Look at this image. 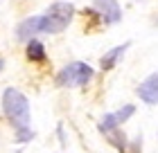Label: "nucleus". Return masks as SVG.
I'll return each mask as SVG.
<instances>
[{"label":"nucleus","instance_id":"9d476101","mask_svg":"<svg viewBox=\"0 0 158 153\" xmlns=\"http://www.w3.org/2000/svg\"><path fill=\"white\" fill-rule=\"evenodd\" d=\"M16 137H18V142H30L34 133H32V128H18L16 131Z\"/></svg>","mask_w":158,"mask_h":153},{"label":"nucleus","instance_id":"f03ea898","mask_svg":"<svg viewBox=\"0 0 158 153\" xmlns=\"http://www.w3.org/2000/svg\"><path fill=\"white\" fill-rule=\"evenodd\" d=\"M73 16H75L73 2H54V5H50V9L41 16V32L43 34H59L70 25Z\"/></svg>","mask_w":158,"mask_h":153},{"label":"nucleus","instance_id":"423d86ee","mask_svg":"<svg viewBox=\"0 0 158 153\" xmlns=\"http://www.w3.org/2000/svg\"><path fill=\"white\" fill-rule=\"evenodd\" d=\"M41 32V16H32V18H25L23 23L16 27V36L18 41H30L34 34Z\"/></svg>","mask_w":158,"mask_h":153},{"label":"nucleus","instance_id":"1a4fd4ad","mask_svg":"<svg viewBox=\"0 0 158 153\" xmlns=\"http://www.w3.org/2000/svg\"><path fill=\"white\" fill-rule=\"evenodd\" d=\"M120 126V119L115 117V113H109V115H104L102 119H99V124H97V128L102 131V133L106 135L109 131H113V128H118Z\"/></svg>","mask_w":158,"mask_h":153},{"label":"nucleus","instance_id":"9b49d317","mask_svg":"<svg viewBox=\"0 0 158 153\" xmlns=\"http://www.w3.org/2000/svg\"><path fill=\"white\" fill-rule=\"evenodd\" d=\"M2 65H5V61H2V59H0V70H2Z\"/></svg>","mask_w":158,"mask_h":153},{"label":"nucleus","instance_id":"6e6552de","mask_svg":"<svg viewBox=\"0 0 158 153\" xmlns=\"http://www.w3.org/2000/svg\"><path fill=\"white\" fill-rule=\"evenodd\" d=\"M27 59H30V61H43V59H45V47H43L39 41L30 38V45H27Z\"/></svg>","mask_w":158,"mask_h":153},{"label":"nucleus","instance_id":"0eeeda50","mask_svg":"<svg viewBox=\"0 0 158 153\" xmlns=\"http://www.w3.org/2000/svg\"><path fill=\"white\" fill-rule=\"evenodd\" d=\"M129 47V43H122V45H118V47H113V50H109L104 56H102V61H99V65H102V70H111V68H115V63H118V59L122 54H124V50Z\"/></svg>","mask_w":158,"mask_h":153},{"label":"nucleus","instance_id":"39448f33","mask_svg":"<svg viewBox=\"0 0 158 153\" xmlns=\"http://www.w3.org/2000/svg\"><path fill=\"white\" fill-rule=\"evenodd\" d=\"M93 7L102 14V18H104V23H118V20L122 18V9H120V5H118V0H95L93 2Z\"/></svg>","mask_w":158,"mask_h":153},{"label":"nucleus","instance_id":"20e7f679","mask_svg":"<svg viewBox=\"0 0 158 153\" xmlns=\"http://www.w3.org/2000/svg\"><path fill=\"white\" fill-rule=\"evenodd\" d=\"M135 92H138V97L145 101V104H149V106L158 104V72L149 74L145 81L138 86V90H135Z\"/></svg>","mask_w":158,"mask_h":153},{"label":"nucleus","instance_id":"7ed1b4c3","mask_svg":"<svg viewBox=\"0 0 158 153\" xmlns=\"http://www.w3.org/2000/svg\"><path fill=\"white\" fill-rule=\"evenodd\" d=\"M93 68L88 63H81V61H75V63H68L59 74H56V86L61 88H75V86H86L93 79Z\"/></svg>","mask_w":158,"mask_h":153},{"label":"nucleus","instance_id":"f257e3e1","mask_svg":"<svg viewBox=\"0 0 158 153\" xmlns=\"http://www.w3.org/2000/svg\"><path fill=\"white\" fill-rule=\"evenodd\" d=\"M2 111L14 128H30V104L20 90L7 88L2 92Z\"/></svg>","mask_w":158,"mask_h":153}]
</instances>
